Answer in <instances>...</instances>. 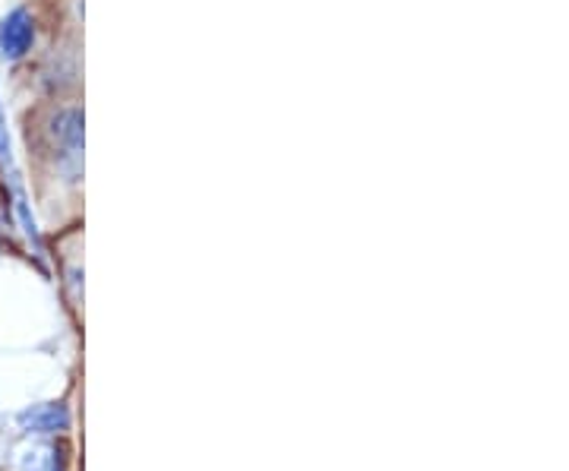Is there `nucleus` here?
I'll return each mask as SVG.
<instances>
[{"label": "nucleus", "instance_id": "nucleus-1", "mask_svg": "<svg viewBox=\"0 0 569 471\" xmlns=\"http://www.w3.org/2000/svg\"><path fill=\"white\" fill-rule=\"evenodd\" d=\"M0 174H3V187H7V194H10V200H13V209H16V219H20L23 232L29 237V244H33L35 257H41V232H38V225H35L33 202H29L23 174H20L16 156H13V139H10V131H7L3 99H0Z\"/></svg>", "mask_w": 569, "mask_h": 471}, {"label": "nucleus", "instance_id": "nucleus-3", "mask_svg": "<svg viewBox=\"0 0 569 471\" xmlns=\"http://www.w3.org/2000/svg\"><path fill=\"white\" fill-rule=\"evenodd\" d=\"M35 16L29 7H13L0 20V61L16 64L23 61L35 45Z\"/></svg>", "mask_w": 569, "mask_h": 471}, {"label": "nucleus", "instance_id": "nucleus-4", "mask_svg": "<svg viewBox=\"0 0 569 471\" xmlns=\"http://www.w3.org/2000/svg\"><path fill=\"white\" fill-rule=\"evenodd\" d=\"M23 424L35 431V434H54V431H64L70 424V411L64 405H38L33 411L23 414Z\"/></svg>", "mask_w": 569, "mask_h": 471}, {"label": "nucleus", "instance_id": "nucleus-2", "mask_svg": "<svg viewBox=\"0 0 569 471\" xmlns=\"http://www.w3.org/2000/svg\"><path fill=\"white\" fill-rule=\"evenodd\" d=\"M48 134H51L54 152L61 156V169L79 174V165H83V108H76V104L58 108Z\"/></svg>", "mask_w": 569, "mask_h": 471}]
</instances>
